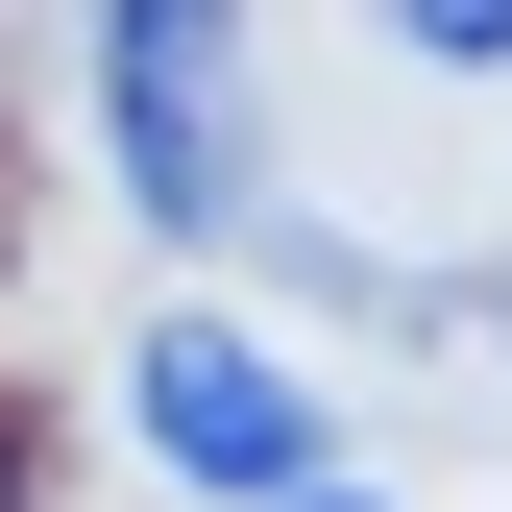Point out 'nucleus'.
<instances>
[{
  "label": "nucleus",
  "instance_id": "nucleus-1",
  "mask_svg": "<svg viewBox=\"0 0 512 512\" xmlns=\"http://www.w3.org/2000/svg\"><path fill=\"white\" fill-rule=\"evenodd\" d=\"M98 98H122V196L147 220H269V98H244V0H98Z\"/></svg>",
  "mask_w": 512,
  "mask_h": 512
},
{
  "label": "nucleus",
  "instance_id": "nucleus-2",
  "mask_svg": "<svg viewBox=\"0 0 512 512\" xmlns=\"http://www.w3.org/2000/svg\"><path fill=\"white\" fill-rule=\"evenodd\" d=\"M147 464H196V488H244V512H293V488H317V391L244 342V317H171V342H147Z\"/></svg>",
  "mask_w": 512,
  "mask_h": 512
},
{
  "label": "nucleus",
  "instance_id": "nucleus-3",
  "mask_svg": "<svg viewBox=\"0 0 512 512\" xmlns=\"http://www.w3.org/2000/svg\"><path fill=\"white\" fill-rule=\"evenodd\" d=\"M391 49H439V74H488V49H512V0H391Z\"/></svg>",
  "mask_w": 512,
  "mask_h": 512
},
{
  "label": "nucleus",
  "instance_id": "nucleus-4",
  "mask_svg": "<svg viewBox=\"0 0 512 512\" xmlns=\"http://www.w3.org/2000/svg\"><path fill=\"white\" fill-rule=\"evenodd\" d=\"M293 512H391V488H293Z\"/></svg>",
  "mask_w": 512,
  "mask_h": 512
}]
</instances>
